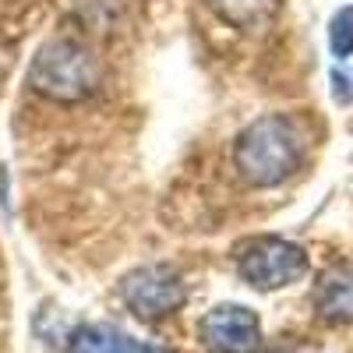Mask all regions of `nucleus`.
<instances>
[{"mask_svg": "<svg viewBox=\"0 0 353 353\" xmlns=\"http://www.w3.org/2000/svg\"><path fill=\"white\" fill-rule=\"evenodd\" d=\"M205 4L241 32H261L279 14L283 0H205Z\"/></svg>", "mask_w": 353, "mask_h": 353, "instance_id": "nucleus-7", "label": "nucleus"}, {"mask_svg": "<svg viewBox=\"0 0 353 353\" xmlns=\"http://www.w3.org/2000/svg\"><path fill=\"white\" fill-rule=\"evenodd\" d=\"M99 57L78 39H50L28 68V85L50 103H81L99 92Z\"/></svg>", "mask_w": 353, "mask_h": 353, "instance_id": "nucleus-2", "label": "nucleus"}, {"mask_svg": "<svg viewBox=\"0 0 353 353\" xmlns=\"http://www.w3.org/2000/svg\"><path fill=\"white\" fill-rule=\"evenodd\" d=\"M71 353H152L149 346H138L131 336L106 329V325H85L71 336Z\"/></svg>", "mask_w": 353, "mask_h": 353, "instance_id": "nucleus-8", "label": "nucleus"}, {"mask_svg": "<svg viewBox=\"0 0 353 353\" xmlns=\"http://www.w3.org/2000/svg\"><path fill=\"white\" fill-rule=\"evenodd\" d=\"M121 301L128 311L141 321H163L173 311H181L188 301V286L181 272H173L170 265H138L121 279Z\"/></svg>", "mask_w": 353, "mask_h": 353, "instance_id": "nucleus-4", "label": "nucleus"}, {"mask_svg": "<svg viewBox=\"0 0 353 353\" xmlns=\"http://www.w3.org/2000/svg\"><path fill=\"white\" fill-rule=\"evenodd\" d=\"M237 272L248 286L272 293V290H283L290 283L304 279L307 251L283 237H254V241L241 244V251H237Z\"/></svg>", "mask_w": 353, "mask_h": 353, "instance_id": "nucleus-3", "label": "nucleus"}, {"mask_svg": "<svg viewBox=\"0 0 353 353\" xmlns=\"http://www.w3.org/2000/svg\"><path fill=\"white\" fill-rule=\"evenodd\" d=\"M314 314L329 325H350L353 321V265H332L321 272L311 293Z\"/></svg>", "mask_w": 353, "mask_h": 353, "instance_id": "nucleus-6", "label": "nucleus"}, {"mask_svg": "<svg viewBox=\"0 0 353 353\" xmlns=\"http://www.w3.org/2000/svg\"><path fill=\"white\" fill-rule=\"evenodd\" d=\"M304 159V134L293 117L269 113L251 121L233 145V166L251 188H276L297 173Z\"/></svg>", "mask_w": 353, "mask_h": 353, "instance_id": "nucleus-1", "label": "nucleus"}, {"mask_svg": "<svg viewBox=\"0 0 353 353\" xmlns=\"http://www.w3.org/2000/svg\"><path fill=\"white\" fill-rule=\"evenodd\" d=\"M201 343L212 353H254L261 346V321L244 304H219L201 318Z\"/></svg>", "mask_w": 353, "mask_h": 353, "instance_id": "nucleus-5", "label": "nucleus"}, {"mask_svg": "<svg viewBox=\"0 0 353 353\" xmlns=\"http://www.w3.org/2000/svg\"><path fill=\"white\" fill-rule=\"evenodd\" d=\"M329 46L336 57H350L353 53V4L336 11L329 21Z\"/></svg>", "mask_w": 353, "mask_h": 353, "instance_id": "nucleus-9", "label": "nucleus"}]
</instances>
